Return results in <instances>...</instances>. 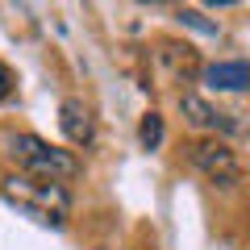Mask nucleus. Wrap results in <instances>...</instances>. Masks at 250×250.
I'll use <instances>...</instances> for the list:
<instances>
[{
    "label": "nucleus",
    "instance_id": "nucleus-4",
    "mask_svg": "<svg viewBox=\"0 0 250 250\" xmlns=\"http://www.w3.org/2000/svg\"><path fill=\"white\" fill-rule=\"evenodd\" d=\"M59 129L71 146H92L96 142V121L83 108V100H62L59 104Z\"/></svg>",
    "mask_w": 250,
    "mask_h": 250
},
{
    "label": "nucleus",
    "instance_id": "nucleus-5",
    "mask_svg": "<svg viewBox=\"0 0 250 250\" xmlns=\"http://www.w3.org/2000/svg\"><path fill=\"white\" fill-rule=\"evenodd\" d=\"M205 80L217 92H238L250 83V67L246 62H213V67H205Z\"/></svg>",
    "mask_w": 250,
    "mask_h": 250
},
{
    "label": "nucleus",
    "instance_id": "nucleus-9",
    "mask_svg": "<svg viewBox=\"0 0 250 250\" xmlns=\"http://www.w3.org/2000/svg\"><path fill=\"white\" fill-rule=\"evenodd\" d=\"M179 17H184V21H188V25H196V29H200V34H217V25H213V21H205V17H200V13H196V9H184V13H179Z\"/></svg>",
    "mask_w": 250,
    "mask_h": 250
},
{
    "label": "nucleus",
    "instance_id": "nucleus-3",
    "mask_svg": "<svg viewBox=\"0 0 250 250\" xmlns=\"http://www.w3.org/2000/svg\"><path fill=\"white\" fill-rule=\"evenodd\" d=\"M192 167H196L200 175H208L213 184H221V188L238 184V175H242L233 150L225 142H217V138H200V142H192Z\"/></svg>",
    "mask_w": 250,
    "mask_h": 250
},
{
    "label": "nucleus",
    "instance_id": "nucleus-2",
    "mask_svg": "<svg viewBox=\"0 0 250 250\" xmlns=\"http://www.w3.org/2000/svg\"><path fill=\"white\" fill-rule=\"evenodd\" d=\"M9 159L17 163L21 175H38V179H54V184H67V179L80 175V159L62 146H50L38 134H17L9 142Z\"/></svg>",
    "mask_w": 250,
    "mask_h": 250
},
{
    "label": "nucleus",
    "instance_id": "nucleus-7",
    "mask_svg": "<svg viewBox=\"0 0 250 250\" xmlns=\"http://www.w3.org/2000/svg\"><path fill=\"white\" fill-rule=\"evenodd\" d=\"M138 142H142V150H154V146L163 142V117L159 113H146L142 125H138Z\"/></svg>",
    "mask_w": 250,
    "mask_h": 250
},
{
    "label": "nucleus",
    "instance_id": "nucleus-1",
    "mask_svg": "<svg viewBox=\"0 0 250 250\" xmlns=\"http://www.w3.org/2000/svg\"><path fill=\"white\" fill-rule=\"evenodd\" d=\"M0 196L9 200L13 208H21L25 217L42 225H62L71 213V192L67 184H54V179H38V175H9L0 184Z\"/></svg>",
    "mask_w": 250,
    "mask_h": 250
},
{
    "label": "nucleus",
    "instance_id": "nucleus-8",
    "mask_svg": "<svg viewBox=\"0 0 250 250\" xmlns=\"http://www.w3.org/2000/svg\"><path fill=\"white\" fill-rule=\"evenodd\" d=\"M13 92H17V75H13L9 62H0V104H4V100H13Z\"/></svg>",
    "mask_w": 250,
    "mask_h": 250
},
{
    "label": "nucleus",
    "instance_id": "nucleus-6",
    "mask_svg": "<svg viewBox=\"0 0 250 250\" xmlns=\"http://www.w3.org/2000/svg\"><path fill=\"white\" fill-rule=\"evenodd\" d=\"M179 108H184V117L196 125V129H217V125H221V113H217L208 100H200L196 92H184V96H179Z\"/></svg>",
    "mask_w": 250,
    "mask_h": 250
}]
</instances>
